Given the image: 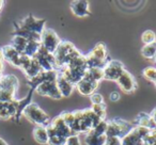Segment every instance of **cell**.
Segmentation results:
<instances>
[{
  "mask_svg": "<svg viewBox=\"0 0 156 145\" xmlns=\"http://www.w3.org/2000/svg\"><path fill=\"white\" fill-rule=\"evenodd\" d=\"M98 83L92 82V81L86 79L85 77L75 85V88L78 90V92L81 95H85V96H91L93 93H95V90L98 89Z\"/></svg>",
  "mask_w": 156,
  "mask_h": 145,
  "instance_id": "cell-19",
  "label": "cell"
},
{
  "mask_svg": "<svg viewBox=\"0 0 156 145\" xmlns=\"http://www.w3.org/2000/svg\"><path fill=\"white\" fill-rule=\"evenodd\" d=\"M142 76L144 77L147 80L151 81V82H156V68L155 67H147V68L143 69L142 71Z\"/></svg>",
  "mask_w": 156,
  "mask_h": 145,
  "instance_id": "cell-30",
  "label": "cell"
},
{
  "mask_svg": "<svg viewBox=\"0 0 156 145\" xmlns=\"http://www.w3.org/2000/svg\"><path fill=\"white\" fill-rule=\"evenodd\" d=\"M133 124L135 126H140V127L147 128L149 130L156 129V126L154 124L153 119H152L151 115L147 114V113H140V114H138V116L135 119V122Z\"/></svg>",
  "mask_w": 156,
  "mask_h": 145,
  "instance_id": "cell-21",
  "label": "cell"
},
{
  "mask_svg": "<svg viewBox=\"0 0 156 145\" xmlns=\"http://www.w3.org/2000/svg\"><path fill=\"white\" fill-rule=\"evenodd\" d=\"M86 62H87L88 68L91 67H98L103 68L110 59L108 57L106 45L104 43H98L93 47V49L88 54H85Z\"/></svg>",
  "mask_w": 156,
  "mask_h": 145,
  "instance_id": "cell-5",
  "label": "cell"
},
{
  "mask_svg": "<svg viewBox=\"0 0 156 145\" xmlns=\"http://www.w3.org/2000/svg\"><path fill=\"white\" fill-rule=\"evenodd\" d=\"M33 58L37 61V63L40 64L41 68L43 69V71H57L56 67V60H55L54 54L48 52L45 48H43L41 46V48L39 49V51L37 52Z\"/></svg>",
  "mask_w": 156,
  "mask_h": 145,
  "instance_id": "cell-12",
  "label": "cell"
},
{
  "mask_svg": "<svg viewBox=\"0 0 156 145\" xmlns=\"http://www.w3.org/2000/svg\"><path fill=\"white\" fill-rule=\"evenodd\" d=\"M154 60H155V61H156V54H155V59H154Z\"/></svg>",
  "mask_w": 156,
  "mask_h": 145,
  "instance_id": "cell-42",
  "label": "cell"
},
{
  "mask_svg": "<svg viewBox=\"0 0 156 145\" xmlns=\"http://www.w3.org/2000/svg\"><path fill=\"white\" fill-rule=\"evenodd\" d=\"M107 140L106 134L103 136H98V134L93 133L92 131H89L86 133L85 136V142L87 145H104Z\"/></svg>",
  "mask_w": 156,
  "mask_h": 145,
  "instance_id": "cell-25",
  "label": "cell"
},
{
  "mask_svg": "<svg viewBox=\"0 0 156 145\" xmlns=\"http://www.w3.org/2000/svg\"><path fill=\"white\" fill-rule=\"evenodd\" d=\"M0 145H8V143L5 142V140H2V139L0 138Z\"/></svg>",
  "mask_w": 156,
  "mask_h": 145,
  "instance_id": "cell-40",
  "label": "cell"
},
{
  "mask_svg": "<svg viewBox=\"0 0 156 145\" xmlns=\"http://www.w3.org/2000/svg\"><path fill=\"white\" fill-rule=\"evenodd\" d=\"M3 1H1V0H0V11H1V9H2V7H3Z\"/></svg>",
  "mask_w": 156,
  "mask_h": 145,
  "instance_id": "cell-41",
  "label": "cell"
},
{
  "mask_svg": "<svg viewBox=\"0 0 156 145\" xmlns=\"http://www.w3.org/2000/svg\"><path fill=\"white\" fill-rule=\"evenodd\" d=\"M150 115H151L152 119H153L154 124H155V126H156V108H154L153 110H152V112L150 113Z\"/></svg>",
  "mask_w": 156,
  "mask_h": 145,
  "instance_id": "cell-39",
  "label": "cell"
},
{
  "mask_svg": "<svg viewBox=\"0 0 156 145\" xmlns=\"http://www.w3.org/2000/svg\"><path fill=\"white\" fill-rule=\"evenodd\" d=\"M33 138L40 144H48V132L46 127L42 126H37L32 131Z\"/></svg>",
  "mask_w": 156,
  "mask_h": 145,
  "instance_id": "cell-24",
  "label": "cell"
},
{
  "mask_svg": "<svg viewBox=\"0 0 156 145\" xmlns=\"http://www.w3.org/2000/svg\"><path fill=\"white\" fill-rule=\"evenodd\" d=\"M1 52H2L3 60L8 61L10 64H12L15 67H20V58H22V54L20 52H17L11 45H5L3 47L0 48Z\"/></svg>",
  "mask_w": 156,
  "mask_h": 145,
  "instance_id": "cell-16",
  "label": "cell"
},
{
  "mask_svg": "<svg viewBox=\"0 0 156 145\" xmlns=\"http://www.w3.org/2000/svg\"><path fill=\"white\" fill-rule=\"evenodd\" d=\"M153 145H156V143H154V144H153Z\"/></svg>",
  "mask_w": 156,
  "mask_h": 145,
  "instance_id": "cell-43",
  "label": "cell"
},
{
  "mask_svg": "<svg viewBox=\"0 0 156 145\" xmlns=\"http://www.w3.org/2000/svg\"><path fill=\"white\" fill-rule=\"evenodd\" d=\"M141 54L143 58L149 59V60H153L155 59L156 54V42L155 43L149 44V45H144L141 48Z\"/></svg>",
  "mask_w": 156,
  "mask_h": 145,
  "instance_id": "cell-28",
  "label": "cell"
},
{
  "mask_svg": "<svg viewBox=\"0 0 156 145\" xmlns=\"http://www.w3.org/2000/svg\"><path fill=\"white\" fill-rule=\"evenodd\" d=\"M35 92L41 96H48V97L54 98V99H61L62 98L58 90V87H57L56 80H47L41 83L37 88Z\"/></svg>",
  "mask_w": 156,
  "mask_h": 145,
  "instance_id": "cell-14",
  "label": "cell"
},
{
  "mask_svg": "<svg viewBox=\"0 0 156 145\" xmlns=\"http://www.w3.org/2000/svg\"><path fill=\"white\" fill-rule=\"evenodd\" d=\"M125 71L123 64L118 60H109L103 67V74L104 79L109 81H117L118 78Z\"/></svg>",
  "mask_w": 156,
  "mask_h": 145,
  "instance_id": "cell-13",
  "label": "cell"
},
{
  "mask_svg": "<svg viewBox=\"0 0 156 145\" xmlns=\"http://www.w3.org/2000/svg\"><path fill=\"white\" fill-rule=\"evenodd\" d=\"M87 71H88V65L87 62H86L85 54H80V56L74 58L59 73L62 74V76L64 78H66L72 85H76L85 77Z\"/></svg>",
  "mask_w": 156,
  "mask_h": 145,
  "instance_id": "cell-2",
  "label": "cell"
},
{
  "mask_svg": "<svg viewBox=\"0 0 156 145\" xmlns=\"http://www.w3.org/2000/svg\"><path fill=\"white\" fill-rule=\"evenodd\" d=\"M45 19H39V18H35L32 14H29L27 17H25L20 22H13V26L14 28H18L22 29V30L29 31V32L42 34L43 30L45 29Z\"/></svg>",
  "mask_w": 156,
  "mask_h": 145,
  "instance_id": "cell-8",
  "label": "cell"
},
{
  "mask_svg": "<svg viewBox=\"0 0 156 145\" xmlns=\"http://www.w3.org/2000/svg\"><path fill=\"white\" fill-rule=\"evenodd\" d=\"M92 105H104V97L100 93H93L90 96Z\"/></svg>",
  "mask_w": 156,
  "mask_h": 145,
  "instance_id": "cell-34",
  "label": "cell"
},
{
  "mask_svg": "<svg viewBox=\"0 0 156 145\" xmlns=\"http://www.w3.org/2000/svg\"><path fill=\"white\" fill-rule=\"evenodd\" d=\"M150 131L151 130H149L147 128L134 126V128L121 139L122 145H142L143 139L149 134Z\"/></svg>",
  "mask_w": 156,
  "mask_h": 145,
  "instance_id": "cell-10",
  "label": "cell"
},
{
  "mask_svg": "<svg viewBox=\"0 0 156 145\" xmlns=\"http://www.w3.org/2000/svg\"><path fill=\"white\" fill-rule=\"evenodd\" d=\"M48 132V136H58L62 139L66 140L69 136H72V131L69 128V126L65 124L63 121L61 114L56 116L54 119L50 121V124L46 127Z\"/></svg>",
  "mask_w": 156,
  "mask_h": 145,
  "instance_id": "cell-9",
  "label": "cell"
},
{
  "mask_svg": "<svg viewBox=\"0 0 156 145\" xmlns=\"http://www.w3.org/2000/svg\"><path fill=\"white\" fill-rule=\"evenodd\" d=\"M42 71H43V69L41 68L40 64L37 63V61L35 60L34 58H32L31 59V62L29 63L28 66L23 71V73L26 75L27 79L29 80V79H32V78H34V77H37Z\"/></svg>",
  "mask_w": 156,
  "mask_h": 145,
  "instance_id": "cell-22",
  "label": "cell"
},
{
  "mask_svg": "<svg viewBox=\"0 0 156 145\" xmlns=\"http://www.w3.org/2000/svg\"><path fill=\"white\" fill-rule=\"evenodd\" d=\"M61 116H62L63 121L65 122L67 126H69V129H72L74 125V121H75V116H74V112H69V111H65V112L61 113Z\"/></svg>",
  "mask_w": 156,
  "mask_h": 145,
  "instance_id": "cell-32",
  "label": "cell"
},
{
  "mask_svg": "<svg viewBox=\"0 0 156 145\" xmlns=\"http://www.w3.org/2000/svg\"><path fill=\"white\" fill-rule=\"evenodd\" d=\"M93 133L98 134V136H103V134H106L107 131V121H102L100 124L95 126L93 129L91 130Z\"/></svg>",
  "mask_w": 156,
  "mask_h": 145,
  "instance_id": "cell-33",
  "label": "cell"
},
{
  "mask_svg": "<svg viewBox=\"0 0 156 145\" xmlns=\"http://www.w3.org/2000/svg\"><path fill=\"white\" fill-rule=\"evenodd\" d=\"M41 42H35V41H28L27 46L25 48L24 56H27L29 58H33L41 48Z\"/></svg>",
  "mask_w": 156,
  "mask_h": 145,
  "instance_id": "cell-27",
  "label": "cell"
},
{
  "mask_svg": "<svg viewBox=\"0 0 156 145\" xmlns=\"http://www.w3.org/2000/svg\"><path fill=\"white\" fill-rule=\"evenodd\" d=\"M56 83L62 97H69V96L72 95L75 85H72V83L69 82L66 78H64V77L62 76V74H60L59 71H58V75H57Z\"/></svg>",
  "mask_w": 156,
  "mask_h": 145,
  "instance_id": "cell-18",
  "label": "cell"
},
{
  "mask_svg": "<svg viewBox=\"0 0 156 145\" xmlns=\"http://www.w3.org/2000/svg\"><path fill=\"white\" fill-rule=\"evenodd\" d=\"M23 115L30 123L34 124L37 126H42V127H47L50 124V121H51L49 115L34 102H31L29 106L26 107V109L23 112Z\"/></svg>",
  "mask_w": 156,
  "mask_h": 145,
  "instance_id": "cell-6",
  "label": "cell"
},
{
  "mask_svg": "<svg viewBox=\"0 0 156 145\" xmlns=\"http://www.w3.org/2000/svg\"><path fill=\"white\" fill-rule=\"evenodd\" d=\"M85 78L88 80L92 81V82L100 83L104 79V74H103V68H98V67H91L88 68L87 73L85 75Z\"/></svg>",
  "mask_w": 156,
  "mask_h": 145,
  "instance_id": "cell-23",
  "label": "cell"
},
{
  "mask_svg": "<svg viewBox=\"0 0 156 145\" xmlns=\"http://www.w3.org/2000/svg\"><path fill=\"white\" fill-rule=\"evenodd\" d=\"M17 107H16V99L11 102H5L0 107V119L8 121V119H15Z\"/></svg>",
  "mask_w": 156,
  "mask_h": 145,
  "instance_id": "cell-20",
  "label": "cell"
},
{
  "mask_svg": "<svg viewBox=\"0 0 156 145\" xmlns=\"http://www.w3.org/2000/svg\"><path fill=\"white\" fill-rule=\"evenodd\" d=\"M65 145H81L78 134H72L65 141Z\"/></svg>",
  "mask_w": 156,
  "mask_h": 145,
  "instance_id": "cell-35",
  "label": "cell"
},
{
  "mask_svg": "<svg viewBox=\"0 0 156 145\" xmlns=\"http://www.w3.org/2000/svg\"><path fill=\"white\" fill-rule=\"evenodd\" d=\"M61 40L59 35L55 32L52 29L45 28L41 34V45L43 48H45L48 52L54 54L58 46L60 45Z\"/></svg>",
  "mask_w": 156,
  "mask_h": 145,
  "instance_id": "cell-11",
  "label": "cell"
},
{
  "mask_svg": "<svg viewBox=\"0 0 156 145\" xmlns=\"http://www.w3.org/2000/svg\"><path fill=\"white\" fill-rule=\"evenodd\" d=\"M71 11L77 17H87L91 13L89 11V2L86 0H76L71 2Z\"/></svg>",
  "mask_w": 156,
  "mask_h": 145,
  "instance_id": "cell-17",
  "label": "cell"
},
{
  "mask_svg": "<svg viewBox=\"0 0 156 145\" xmlns=\"http://www.w3.org/2000/svg\"><path fill=\"white\" fill-rule=\"evenodd\" d=\"M115 82L118 83V85H119L122 91L127 94L135 92L137 88H138V85H137V81L135 79V77L130 74L129 71H126V69L122 73V75L118 78V80Z\"/></svg>",
  "mask_w": 156,
  "mask_h": 145,
  "instance_id": "cell-15",
  "label": "cell"
},
{
  "mask_svg": "<svg viewBox=\"0 0 156 145\" xmlns=\"http://www.w3.org/2000/svg\"><path fill=\"white\" fill-rule=\"evenodd\" d=\"M134 124L122 119H115L111 121H107V136H117L122 139L125 134H127L134 128Z\"/></svg>",
  "mask_w": 156,
  "mask_h": 145,
  "instance_id": "cell-7",
  "label": "cell"
},
{
  "mask_svg": "<svg viewBox=\"0 0 156 145\" xmlns=\"http://www.w3.org/2000/svg\"><path fill=\"white\" fill-rule=\"evenodd\" d=\"M120 97H121V95H120V93L117 91L111 92L110 95H109V98H110L111 102H118V100L120 99Z\"/></svg>",
  "mask_w": 156,
  "mask_h": 145,
  "instance_id": "cell-37",
  "label": "cell"
},
{
  "mask_svg": "<svg viewBox=\"0 0 156 145\" xmlns=\"http://www.w3.org/2000/svg\"><path fill=\"white\" fill-rule=\"evenodd\" d=\"M104 145H122V141L117 136H107V140Z\"/></svg>",
  "mask_w": 156,
  "mask_h": 145,
  "instance_id": "cell-36",
  "label": "cell"
},
{
  "mask_svg": "<svg viewBox=\"0 0 156 145\" xmlns=\"http://www.w3.org/2000/svg\"><path fill=\"white\" fill-rule=\"evenodd\" d=\"M64 145H65V144H64Z\"/></svg>",
  "mask_w": 156,
  "mask_h": 145,
  "instance_id": "cell-45",
  "label": "cell"
},
{
  "mask_svg": "<svg viewBox=\"0 0 156 145\" xmlns=\"http://www.w3.org/2000/svg\"><path fill=\"white\" fill-rule=\"evenodd\" d=\"M27 41L26 39L22 36H18V35H13L12 37V41H11V44L10 45L14 48L17 52H20V54H24V51H25V48L27 46Z\"/></svg>",
  "mask_w": 156,
  "mask_h": 145,
  "instance_id": "cell-26",
  "label": "cell"
},
{
  "mask_svg": "<svg viewBox=\"0 0 156 145\" xmlns=\"http://www.w3.org/2000/svg\"><path fill=\"white\" fill-rule=\"evenodd\" d=\"M80 52L77 48L69 41H61L60 45L54 52L55 60H56L57 71H60L64 68L74 58L80 56Z\"/></svg>",
  "mask_w": 156,
  "mask_h": 145,
  "instance_id": "cell-3",
  "label": "cell"
},
{
  "mask_svg": "<svg viewBox=\"0 0 156 145\" xmlns=\"http://www.w3.org/2000/svg\"><path fill=\"white\" fill-rule=\"evenodd\" d=\"M91 110L93 111L100 119L105 121V117H106V107H105V105H92Z\"/></svg>",
  "mask_w": 156,
  "mask_h": 145,
  "instance_id": "cell-31",
  "label": "cell"
},
{
  "mask_svg": "<svg viewBox=\"0 0 156 145\" xmlns=\"http://www.w3.org/2000/svg\"><path fill=\"white\" fill-rule=\"evenodd\" d=\"M155 85H156V82H155Z\"/></svg>",
  "mask_w": 156,
  "mask_h": 145,
  "instance_id": "cell-44",
  "label": "cell"
},
{
  "mask_svg": "<svg viewBox=\"0 0 156 145\" xmlns=\"http://www.w3.org/2000/svg\"><path fill=\"white\" fill-rule=\"evenodd\" d=\"M74 116H75V121L71 129L72 134L88 133L103 121L91 110V108L74 111Z\"/></svg>",
  "mask_w": 156,
  "mask_h": 145,
  "instance_id": "cell-1",
  "label": "cell"
},
{
  "mask_svg": "<svg viewBox=\"0 0 156 145\" xmlns=\"http://www.w3.org/2000/svg\"><path fill=\"white\" fill-rule=\"evenodd\" d=\"M141 41L143 42L144 45H149V44L155 43L156 42V34L154 31L152 30H145L141 35Z\"/></svg>",
  "mask_w": 156,
  "mask_h": 145,
  "instance_id": "cell-29",
  "label": "cell"
},
{
  "mask_svg": "<svg viewBox=\"0 0 156 145\" xmlns=\"http://www.w3.org/2000/svg\"><path fill=\"white\" fill-rule=\"evenodd\" d=\"M2 69H3V57H2L1 49H0V80L2 78Z\"/></svg>",
  "mask_w": 156,
  "mask_h": 145,
  "instance_id": "cell-38",
  "label": "cell"
},
{
  "mask_svg": "<svg viewBox=\"0 0 156 145\" xmlns=\"http://www.w3.org/2000/svg\"><path fill=\"white\" fill-rule=\"evenodd\" d=\"M18 88V79L14 75H5L0 80V107L5 102L15 100V92Z\"/></svg>",
  "mask_w": 156,
  "mask_h": 145,
  "instance_id": "cell-4",
  "label": "cell"
}]
</instances>
